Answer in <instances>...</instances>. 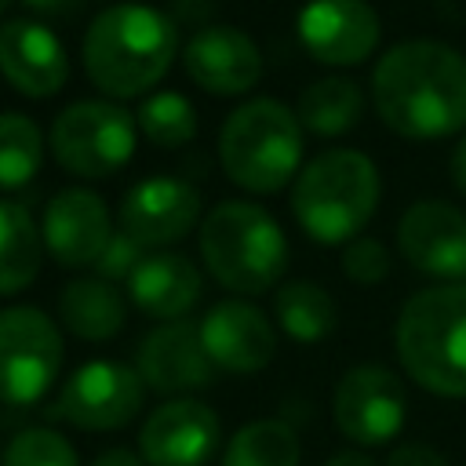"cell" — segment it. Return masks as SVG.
Returning <instances> with one entry per match:
<instances>
[{
  "label": "cell",
  "mask_w": 466,
  "mask_h": 466,
  "mask_svg": "<svg viewBox=\"0 0 466 466\" xmlns=\"http://www.w3.org/2000/svg\"><path fill=\"white\" fill-rule=\"evenodd\" d=\"M135 124L153 146L178 149V146L193 142V135H197V109L178 91H153L138 102Z\"/></svg>",
  "instance_id": "cell-27"
},
{
  "label": "cell",
  "mask_w": 466,
  "mask_h": 466,
  "mask_svg": "<svg viewBox=\"0 0 466 466\" xmlns=\"http://www.w3.org/2000/svg\"><path fill=\"white\" fill-rule=\"evenodd\" d=\"M197 328H200V342H204L211 364L229 375H255L277 353L273 320L248 299L215 302Z\"/></svg>",
  "instance_id": "cell-16"
},
{
  "label": "cell",
  "mask_w": 466,
  "mask_h": 466,
  "mask_svg": "<svg viewBox=\"0 0 466 466\" xmlns=\"http://www.w3.org/2000/svg\"><path fill=\"white\" fill-rule=\"evenodd\" d=\"M324 466H379L368 451H357V448H346V451H335Z\"/></svg>",
  "instance_id": "cell-35"
},
{
  "label": "cell",
  "mask_w": 466,
  "mask_h": 466,
  "mask_svg": "<svg viewBox=\"0 0 466 466\" xmlns=\"http://www.w3.org/2000/svg\"><path fill=\"white\" fill-rule=\"evenodd\" d=\"M382 178L368 153L328 149L313 157L291 182V211L317 244H350L364 233L379 208Z\"/></svg>",
  "instance_id": "cell-3"
},
{
  "label": "cell",
  "mask_w": 466,
  "mask_h": 466,
  "mask_svg": "<svg viewBox=\"0 0 466 466\" xmlns=\"http://www.w3.org/2000/svg\"><path fill=\"white\" fill-rule=\"evenodd\" d=\"M178 55L175 22L149 4H113L84 33L87 80L109 98L149 95Z\"/></svg>",
  "instance_id": "cell-2"
},
{
  "label": "cell",
  "mask_w": 466,
  "mask_h": 466,
  "mask_svg": "<svg viewBox=\"0 0 466 466\" xmlns=\"http://www.w3.org/2000/svg\"><path fill=\"white\" fill-rule=\"evenodd\" d=\"M273 309L280 331L295 342H324L339 324L335 299L313 280H284L277 288Z\"/></svg>",
  "instance_id": "cell-24"
},
{
  "label": "cell",
  "mask_w": 466,
  "mask_h": 466,
  "mask_svg": "<svg viewBox=\"0 0 466 466\" xmlns=\"http://www.w3.org/2000/svg\"><path fill=\"white\" fill-rule=\"evenodd\" d=\"M0 466H80V459L66 433L51 426H29L7 441Z\"/></svg>",
  "instance_id": "cell-28"
},
{
  "label": "cell",
  "mask_w": 466,
  "mask_h": 466,
  "mask_svg": "<svg viewBox=\"0 0 466 466\" xmlns=\"http://www.w3.org/2000/svg\"><path fill=\"white\" fill-rule=\"evenodd\" d=\"M386 466H448V459L430 444H400L390 451Z\"/></svg>",
  "instance_id": "cell-31"
},
{
  "label": "cell",
  "mask_w": 466,
  "mask_h": 466,
  "mask_svg": "<svg viewBox=\"0 0 466 466\" xmlns=\"http://www.w3.org/2000/svg\"><path fill=\"white\" fill-rule=\"evenodd\" d=\"M91 466H146V459L138 451H131V448H109Z\"/></svg>",
  "instance_id": "cell-34"
},
{
  "label": "cell",
  "mask_w": 466,
  "mask_h": 466,
  "mask_svg": "<svg viewBox=\"0 0 466 466\" xmlns=\"http://www.w3.org/2000/svg\"><path fill=\"white\" fill-rule=\"evenodd\" d=\"M33 15H40V22H69L84 11L87 0H22Z\"/></svg>",
  "instance_id": "cell-32"
},
{
  "label": "cell",
  "mask_w": 466,
  "mask_h": 466,
  "mask_svg": "<svg viewBox=\"0 0 466 466\" xmlns=\"http://www.w3.org/2000/svg\"><path fill=\"white\" fill-rule=\"evenodd\" d=\"M44 160V131L25 113H0V189H22Z\"/></svg>",
  "instance_id": "cell-26"
},
{
  "label": "cell",
  "mask_w": 466,
  "mask_h": 466,
  "mask_svg": "<svg viewBox=\"0 0 466 466\" xmlns=\"http://www.w3.org/2000/svg\"><path fill=\"white\" fill-rule=\"evenodd\" d=\"M302 444L284 419H255L233 433L222 466H299Z\"/></svg>",
  "instance_id": "cell-25"
},
{
  "label": "cell",
  "mask_w": 466,
  "mask_h": 466,
  "mask_svg": "<svg viewBox=\"0 0 466 466\" xmlns=\"http://www.w3.org/2000/svg\"><path fill=\"white\" fill-rule=\"evenodd\" d=\"M302 124L277 98L237 106L218 131V164L233 186L248 193H277L302 171Z\"/></svg>",
  "instance_id": "cell-6"
},
{
  "label": "cell",
  "mask_w": 466,
  "mask_h": 466,
  "mask_svg": "<svg viewBox=\"0 0 466 466\" xmlns=\"http://www.w3.org/2000/svg\"><path fill=\"white\" fill-rule=\"evenodd\" d=\"M295 29L302 51L320 66H357L382 36L379 11L368 0H306Z\"/></svg>",
  "instance_id": "cell-14"
},
{
  "label": "cell",
  "mask_w": 466,
  "mask_h": 466,
  "mask_svg": "<svg viewBox=\"0 0 466 466\" xmlns=\"http://www.w3.org/2000/svg\"><path fill=\"white\" fill-rule=\"evenodd\" d=\"M120 4H127V0H120Z\"/></svg>",
  "instance_id": "cell-37"
},
{
  "label": "cell",
  "mask_w": 466,
  "mask_h": 466,
  "mask_svg": "<svg viewBox=\"0 0 466 466\" xmlns=\"http://www.w3.org/2000/svg\"><path fill=\"white\" fill-rule=\"evenodd\" d=\"M295 116H299L302 131H309L317 138L350 135L364 116V91L357 87V80H350L342 73L320 76L302 87Z\"/></svg>",
  "instance_id": "cell-22"
},
{
  "label": "cell",
  "mask_w": 466,
  "mask_h": 466,
  "mask_svg": "<svg viewBox=\"0 0 466 466\" xmlns=\"http://www.w3.org/2000/svg\"><path fill=\"white\" fill-rule=\"evenodd\" d=\"M44 258V233L36 218L15 204L0 200V295H15L33 284Z\"/></svg>",
  "instance_id": "cell-23"
},
{
  "label": "cell",
  "mask_w": 466,
  "mask_h": 466,
  "mask_svg": "<svg viewBox=\"0 0 466 466\" xmlns=\"http://www.w3.org/2000/svg\"><path fill=\"white\" fill-rule=\"evenodd\" d=\"M222 441L215 408L197 397H171L149 411L138 430V455L146 466H204Z\"/></svg>",
  "instance_id": "cell-13"
},
{
  "label": "cell",
  "mask_w": 466,
  "mask_h": 466,
  "mask_svg": "<svg viewBox=\"0 0 466 466\" xmlns=\"http://www.w3.org/2000/svg\"><path fill=\"white\" fill-rule=\"evenodd\" d=\"M200 222V193L193 182L175 175H149L135 182L116 215V229L138 240L142 248L178 244Z\"/></svg>",
  "instance_id": "cell-12"
},
{
  "label": "cell",
  "mask_w": 466,
  "mask_h": 466,
  "mask_svg": "<svg viewBox=\"0 0 466 466\" xmlns=\"http://www.w3.org/2000/svg\"><path fill=\"white\" fill-rule=\"evenodd\" d=\"M138 375L157 393H186L211 382L218 371L193 320H164L138 342Z\"/></svg>",
  "instance_id": "cell-19"
},
{
  "label": "cell",
  "mask_w": 466,
  "mask_h": 466,
  "mask_svg": "<svg viewBox=\"0 0 466 466\" xmlns=\"http://www.w3.org/2000/svg\"><path fill=\"white\" fill-rule=\"evenodd\" d=\"M204 291V280H200V269L178 255V251H153L138 262V269L131 273L127 280V295L131 302L146 313V317H157L160 324L164 320H182L197 299Z\"/></svg>",
  "instance_id": "cell-20"
},
{
  "label": "cell",
  "mask_w": 466,
  "mask_h": 466,
  "mask_svg": "<svg viewBox=\"0 0 466 466\" xmlns=\"http://www.w3.org/2000/svg\"><path fill=\"white\" fill-rule=\"evenodd\" d=\"M182 66L211 95H244L262 76V51L237 25H208L182 47Z\"/></svg>",
  "instance_id": "cell-18"
},
{
  "label": "cell",
  "mask_w": 466,
  "mask_h": 466,
  "mask_svg": "<svg viewBox=\"0 0 466 466\" xmlns=\"http://www.w3.org/2000/svg\"><path fill=\"white\" fill-rule=\"evenodd\" d=\"M58 317L62 328L73 331L84 342H109L120 335L127 320V302L116 291V284L102 277H73L58 295Z\"/></svg>",
  "instance_id": "cell-21"
},
{
  "label": "cell",
  "mask_w": 466,
  "mask_h": 466,
  "mask_svg": "<svg viewBox=\"0 0 466 466\" xmlns=\"http://www.w3.org/2000/svg\"><path fill=\"white\" fill-rule=\"evenodd\" d=\"M408 266L437 284H466V211L448 200H415L397 222Z\"/></svg>",
  "instance_id": "cell-11"
},
{
  "label": "cell",
  "mask_w": 466,
  "mask_h": 466,
  "mask_svg": "<svg viewBox=\"0 0 466 466\" xmlns=\"http://www.w3.org/2000/svg\"><path fill=\"white\" fill-rule=\"evenodd\" d=\"M40 233H44V248L51 251V258L58 266L80 269V266H95L102 258L116 226L109 218L106 200L95 189L69 186V189H58L44 204Z\"/></svg>",
  "instance_id": "cell-15"
},
{
  "label": "cell",
  "mask_w": 466,
  "mask_h": 466,
  "mask_svg": "<svg viewBox=\"0 0 466 466\" xmlns=\"http://www.w3.org/2000/svg\"><path fill=\"white\" fill-rule=\"evenodd\" d=\"M379 120L411 142L466 131V55L441 40H400L371 73Z\"/></svg>",
  "instance_id": "cell-1"
},
{
  "label": "cell",
  "mask_w": 466,
  "mask_h": 466,
  "mask_svg": "<svg viewBox=\"0 0 466 466\" xmlns=\"http://www.w3.org/2000/svg\"><path fill=\"white\" fill-rule=\"evenodd\" d=\"M342 273L353 284H382L390 277V251L379 237H357L342 248Z\"/></svg>",
  "instance_id": "cell-29"
},
{
  "label": "cell",
  "mask_w": 466,
  "mask_h": 466,
  "mask_svg": "<svg viewBox=\"0 0 466 466\" xmlns=\"http://www.w3.org/2000/svg\"><path fill=\"white\" fill-rule=\"evenodd\" d=\"M0 76L25 98L58 95L69 80V55L58 33L40 18H7L0 25Z\"/></svg>",
  "instance_id": "cell-17"
},
{
  "label": "cell",
  "mask_w": 466,
  "mask_h": 466,
  "mask_svg": "<svg viewBox=\"0 0 466 466\" xmlns=\"http://www.w3.org/2000/svg\"><path fill=\"white\" fill-rule=\"evenodd\" d=\"M200 255L222 288L262 295L288 266V240L266 208L251 200H222L200 218Z\"/></svg>",
  "instance_id": "cell-5"
},
{
  "label": "cell",
  "mask_w": 466,
  "mask_h": 466,
  "mask_svg": "<svg viewBox=\"0 0 466 466\" xmlns=\"http://www.w3.org/2000/svg\"><path fill=\"white\" fill-rule=\"evenodd\" d=\"M47 146L62 171L106 178L131 160L138 146V124L120 102L80 98L51 120Z\"/></svg>",
  "instance_id": "cell-7"
},
{
  "label": "cell",
  "mask_w": 466,
  "mask_h": 466,
  "mask_svg": "<svg viewBox=\"0 0 466 466\" xmlns=\"http://www.w3.org/2000/svg\"><path fill=\"white\" fill-rule=\"evenodd\" d=\"M448 175H451L455 189L466 197V131L459 135V142H455V149H451V160H448Z\"/></svg>",
  "instance_id": "cell-33"
},
{
  "label": "cell",
  "mask_w": 466,
  "mask_h": 466,
  "mask_svg": "<svg viewBox=\"0 0 466 466\" xmlns=\"http://www.w3.org/2000/svg\"><path fill=\"white\" fill-rule=\"evenodd\" d=\"M66 357L62 328L36 306L0 309V400L36 404L58 379Z\"/></svg>",
  "instance_id": "cell-8"
},
{
  "label": "cell",
  "mask_w": 466,
  "mask_h": 466,
  "mask_svg": "<svg viewBox=\"0 0 466 466\" xmlns=\"http://www.w3.org/2000/svg\"><path fill=\"white\" fill-rule=\"evenodd\" d=\"M331 415L342 437L353 444H386L400 433L408 415V397L400 379L382 364H357L350 368L335 393H331Z\"/></svg>",
  "instance_id": "cell-10"
},
{
  "label": "cell",
  "mask_w": 466,
  "mask_h": 466,
  "mask_svg": "<svg viewBox=\"0 0 466 466\" xmlns=\"http://www.w3.org/2000/svg\"><path fill=\"white\" fill-rule=\"evenodd\" d=\"M146 400V382L138 368L120 360H84L58 393L55 411L76 430H120Z\"/></svg>",
  "instance_id": "cell-9"
},
{
  "label": "cell",
  "mask_w": 466,
  "mask_h": 466,
  "mask_svg": "<svg viewBox=\"0 0 466 466\" xmlns=\"http://www.w3.org/2000/svg\"><path fill=\"white\" fill-rule=\"evenodd\" d=\"M7 4H11V0H0V15H4V11H7Z\"/></svg>",
  "instance_id": "cell-36"
},
{
  "label": "cell",
  "mask_w": 466,
  "mask_h": 466,
  "mask_svg": "<svg viewBox=\"0 0 466 466\" xmlns=\"http://www.w3.org/2000/svg\"><path fill=\"white\" fill-rule=\"evenodd\" d=\"M146 258V248L138 240H131L127 233H113V240L106 244L102 258L95 262V277L109 280V284H120V280H131V273L138 269V262Z\"/></svg>",
  "instance_id": "cell-30"
},
{
  "label": "cell",
  "mask_w": 466,
  "mask_h": 466,
  "mask_svg": "<svg viewBox=\"0 0 466 466\" xmlns=\"http://www.w3.org/2000/svg\"><path fill=\"white\" fill-rule=\"evenodd\" d=\"M404 371L437 397H466V284L415 291L393 328Z\"/></svg>",
  "instance_id": "cell-4"
}]
</instances>
